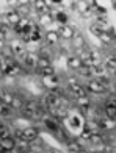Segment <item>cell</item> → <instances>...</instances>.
<instances>
[{
  "mask_svg": "<svg viewBox=\"0 0 116 153\" xmlns=\"http://www.w3.org/2000/svg\"><path fill=\"white\" fill-rule=\"evenodd\" d=\"M39 105H41V103H39L38 100H33V99L25 100L24 106L19 109L20 117H24V119H35V117H36V111H38Z\"/></svg>",
  "mask_w": 116,
  "mask_h": 153,
  "instance_id": "cell-1",
  "label": "cell"
},
{
  "mask_svg": "<svg viewBox=\"0 0 116 153\" xmlns=\"http://www.w3.org/2000/svg\"><path fill=\"white\" fill-rule=\"evenodd\" d=\"M67 91H69L72 94V97H76V99H85V97H88V91L86 88L83 85H80L79 81H76L74 78H69V81H67Z\"/></svg>",
  "mask_w": 116,
  "mask_h": 153,
  "instance_id": "cell-2",
  "label": "cell"
},
{
  "mask_svg": "<svg viewBox=\"0 0 116 153\" xmlns=\"http://www.w3.org/2000/svg\"><path fill=\"white\" fill-rule=\"evenodd\" d=\"M80 56V59H82V62H83L85 66H90V67H93V66H97V64H100V53L99 52H94V50H85L83 52V55H79Z\"/></svg>",
  "mask_w": 116,
  "mask_h": 153,
  "instance_id": "cell-3",
  "label": "cell"
},
{
  "mask_svg": "<svg viewBox=\"0 0 116 153\" xmlns=\"http://www.w3.org/2000/svg\"><path fill=\"white\" fill-rule=\"evenodd\" d=\"M41 105L44 106L46 111L52 113L53 109H57L58 106H61V99H60V97H57V95H53V94H50V92H47V94L43 97Z\"/></svg>",
  "mask_w": 116,
  "mask_h": 153,
  "instance_id": "cell-4",
  "label": "cell"
},
{
  "mask_svg": "<svg viewBox=\"0 0 116 153\" xmlns=\"http://www.w3.org/2000/svg\"><path fill=\"white\" fill-rule=\"evenodd\" d=\"M22 66L28 71H36L38 67V55L33 52H25L22 55Z\"/></svg>",
  "mask_w": 116,
  "mask_h": 153,
  "instance_id": "cell-5",
  "label": "cell"
},
{
  "mask_svg": "<svg viewBox=\"0 0 116 153\" xmlns=\"http://www.w3.org/2000/svg\"><path fill=\"white\" fill-rule=\"evenodd\" d=\"M43 123L46 125L47 130L53 131V133H58V131L61 130V125H60L58 119H57V117H53V116H50V114H46L43 117Z\"/></svg>",
  "mask_w": 116,
  "mask_h": 153,
  "instance_id": "cell-6",
  "label": "cell"
},
{
  "mask_svg": "<svg viewBox=\"0 0 116 153\" xmlns=\"http://www.w3.org/2000/svg\"><path fill=\"white\" fill-rule=\"evenodd\" d=\"M39 136V128L38 127H27L22 130V139L27 142H33Z\"/></svg>",
  "mask_w": 116,
  "mask_h": 153,
  "instance_id": "cell-7",
  "label": "cell"
},
{
  "mask_svg": "<svg viewBox=\"0 0 116 153\" xmlns=\"http://www.w3.org/2000/svg\"><path fill=\"white\" fill-rule=\"evenodd\" d=\"M8 45L11 48L13 55H16V56H22L25 53V42L22 39H14V41H11Z\"/></svg>",
  "mask_w": 116,
  "mask_h": 153,
  "instance_id": "cell-8",
  "label": "cell"
},
{
  "mask_svg": "<svg viewBox=\"0 0 116 153\" xmlns=\"http://www.w3.org/2000/svg\"><path fill=\"white\" fill-rule=\"evenodd\" d=\"M85 88H86L88 92H93V94H105V92H107V88L102 86L96 78L88 81V85H86Z\"/></svg>",
  "mask_w": 116,
  "mask_h": 153,
  "instance_id": "cell-9",
  "label": "cell"
},
{
  "mask_svg": "<svg viewBox=\"0 0 116 153\" xmlns=\"http://www.w3.org/2000/svg\"><path fill=\"white\" fill-rule=\"evenodd\" d=\"M58 34L60 38H63L64 41H69V39H74L76 36V33H74V28L71 25H61L58 28Z\"/></svg>",
  "mask_w": 116,
  "mask_h": 153,
  "instance_id": "cell-10",
  "label": "cell"
},
{
  "mask_svg": "<svg viewBox=\"0 0 116 153\" xmlns=\"http://www.w3.org/2000/svg\"><path fill=\"white\" fill-rule=\"evenodd\" d=\"M82 66H83V62H82L79 55H69V56H67V67L69 69H72V71H79Z\"/></svg>",
  "mask_w": 116,
  "mask_h": 153,
  "instance_id": "cell-11",
  "label": "cell"
},
{
  "mask_svg": "<svg viewBox=\"0 0 116 153\" xmlns=\"http://www.w3.org/2000/svg\"><path fill=\"white\" fill-rule=\"evenodd\" d=\"M5 17H6V22H8V25H13V28H14V27H16V25L20 22V19H22V16H20L16 10L8 11Z\"/></svg>",
  "mask_w": 116,
  "mask_h": 153,
  "instance_id": "cell-12",
  "label": "cell"
},
{
  "mask_svg": "<svg viewBox=\"0 0 116 153\" xmlns=\"http://www.w3.org/2000/svg\"><path fill=\"white\" fill-rule=\"evenodd\" d=\"M13 99H14V94L8 89H0V102L6 106H11L13 103Z\"/></svg>",
  "mask_w": 116,
  "mask_h": 153,
  "instance_id": "cell-13",
  "label": "cell"
},
{
  "mask_svg": "<svg viewBox=\"0 0 116 153\" xmlns=\"http://www.w3.org/2000/svg\"><path fill=\"white\" fill-rule=\"evenodd\" d=\"M44 39H46L47 45H55L58 41H60V34L55 30H49V31L44 34Z\"/></svg>",
  "mask_w": 116,
  "mask_h": 153,
  "instance_id": "cell-14",
  "label": "cell"
},
{
  "mask_svg": "<svg viewBox=\"0 0 116 153\" xmlns=\"http://www.w3.org/2000/svg\"><path fill=\"white\" fill-rule=\"evenodd\" d=\"M66 149L69 153H79L83 150V145H82L79 141H76V139H71V141L66 142Z\"/></svg>",
  "mask_w": 116,
  "mask_h": 153,
  "instance_id": "cell-15",
  "label": "cell"
},
{
  "mask_svg": "<svg viewBox=\"0 0 116 153\" xmlns=\"http://www.w3.org/2000/svg\"><path fill=\"white\" fill-rule=\"evenodd\" d=\"M52 22H53V16L50 14V13H43V14L39 16L38 25H39V27H49Z\"/></svg>",
  "mask_w": 116,
  "mask_h": 153,
  "instance_id": "cell-16",
  "label": "cell"
},
{
  "mask_svg": "<svg viewBox=\"0 0 116 153\" xmlns=\"http://www.w3.org/2000/svg\"><path fill=\"white\" fill-rule=\"evenodd\" d=\"M17 153H25L30 150V142L24 141V139H19V141H16V149H14Z\"/></svg>",
  "mask_w": 116,
  "mask_h": 153,
  "instance_id": "cell-17",
  "label": "cell"
},
{
  "mask_svg": "<svg viewBox=\"0 0 116 153\" xmlns=\"http://www.w3.org/2000/svg\"><path fill=\"white\" fill-rule=\"evenodd\" d=\"M44 83H46V86L49 88V91H50V89H53V88H57V86H60V80H58L57 75H52V76L44 78Z\"/></svg>",
  "mask_w": 116,
  "mask_h": 153,
  "instance_id": "cell-18",
  "label": "cell"
},
{
  "mask_svg": "<svg viewBox=\"0 0 116 153\" xmlns=\"http://www.w3.org/2000/svg\"><path fill=\"white\" fill-rule=\"evenodd\" d=\"M43 39V33H41V27L39 25H35L31 34H30V42H39Z\"/></svg>",
  "mask_w": 116,
  "mask_h": 153,
  "instance_id": "cell-19",
  "label": "cell"
},
{
  "mask_svg": "<svg viewBox=\"0 0 116 153\" xmlns=\"http://www.w3.org/2000/svg\"><path fill=\"white\" fill-rule=\"evenodd\" d=\"M72 45H74L76 50H83V48H85V39H83V36H82V34H76V36H74V41H72Z\"/></svg>",
  "mask_w": 116,
  "mask_h": 153,
  "instance_id": "cell-20",
  "label": "cell"
},
{
  "mask_svg": "<svg viewBox=\"0 0 116 153\" xmlns=\"http://www.w3.org/2000/svg\"><path fill=\"white\" fill-rule=\"evenodd\" d=\"M99 125H100V130H105V131H110L113 130L115 127V122L107 119V117H102V119H99Z\"/></svg>",
  "mask_w": 116,
  "mask_h": 153,
  "instance_id": "cell-21",
  "label": "cell"
},
{
  "mask_svg": "<svg viewBox=\"0 0 116 153\" xmlns=\"http://www.w3.org/2000/svg\"><path fill=\"white\" fill-rule=\"evenodd\" d=\"M104 111H105V117L110 120H116V106H112V105H105L104 106Z\"/></svg>",
  "mask_w": 116,
  "mask_h": 153,
  "instance_id": "cell-22",
  "label": "cell"
},
{
  "mask_svg": "<svg viewBox=\"0 0 116 153\" xmlns=\"http://www.w3.org/2000/svg\"><path fill=\"white\" fill-rule=\"evenodd\" d=\"M53 19H55L57 22L60 24V27H61V25H67V20H69V16H67L64 11H58Z\"/></svg>",
  "mask_w": 116,
  "mask_h": 153,
  "instance_id": "cell-23",
  "label": "cell"
},
{
  "mask_svg": "<svg viewBox=\"0 0 116 153\" xmlns=\"http://www.w3.org/2000/svg\"><path fill=\"white\" fill-rule=\"evenodd\" d=\"M33 8H35L36 11H39L41 14L43 13H47V5H46V0H35V2H31Z\"/></svg>",
  "mask_w": 116,
  "mask_h": 153,
  "instance_id": "cell-24",
  "label": "cell"
},
{
  "mask_svg": "<svg viewBox=\"0 0 116 153\" xmlns=\"http://www.w3.org/2000/svg\"><path fill=\"white\" fill-rule=\"evenodd\" d=\"M49 66H52L50 58H47V56H38V67H36V71L46 69V67H49Z\"/></svg>",
  "mask_w": 116,
  "mask_h": 153,
  "instance_id": "cell-25",
  "label": "cell"
},
{
  "mask_svg": "<svg viewBox=\"0 0 116 153\" xmlns=\"http://www.w3.org/2000/svg\"><path fill=\"white\" fill-rule=\"evenodd\" d=\"M104 67L105 71H116V56H108L104 62Z\"/></svg>",
  "mask_w": 116,
  "mask_h": 153,
  "instance_id": "cell-26",
  "label": "cell"
},
{
  "mask_svg": "<svg viewBox=\"0 0 116 153\" xmlns=\"http://www.w3.org/2000/svg\"><path fill=\"white\" fill-rule=\"evenodd\" d=\"M85 127H88V128H90V130L93 131V133H99V131H100V125H99V120H97V119H91V120H88Z\"/></svg>",
  "mask_w": 116,
  "mask_h": 153,
  "instance_id": "cell-27",
  "label": "cell"
},
{
  "mask_svg": "<svg viewBox=\"0 0 116 153\" xmlns=\"http://www.w3.org/2000/svg\"><path fill=\"white\" fill-rule=\"evenodd\" d=\"M24 103H25V100L24 99H20V97L19 95H14V99H13V103H11V109H20V108H22L24 106Z\"/></svg>",
  "mask_w": 116,
  "mask_h": 153,
  "instance_id": "cell-28",
  "label": "cell"
},
{
  "mask_svg": "<svg viewBox=\"0 0 116 153\" xmlns=\"http://www.w3.org/2000/svg\"><path fill=\"white\" fill-rule=\"evenodd\" d=\"M77 105H79V108L83 111V113H86V111L91 108V102L88 100V97H85V99H79V103H77Z\"/></svg>",
  "mask_w": 116,
  "mask_h": 153,
  "instance_id": "cell-29",
  "label": "cell"
},
{
  "mask_svg": "<svg viewBox=\"0 0 116 153\" xmlns=\"http://www.w3.org/2000/svg\"><path fill=\"white\" fill-rule=\"evenodd\" d=\"M13 136L11 130L8 128V125L6 123H0V139H5V137H10Z\"/></svg>",
  "mask_w": 116,
  "mask_h": 153,
  "instance_id": "cell-30",
  "label": "cell"
},
{
  "mask_svg": "<svg viewBox=\"0 0 116 153\" xmlns=\"http://www.w3.org/2000/svg\"><path fill=\"white\" fill-rule=\"evenodd\" d=\"M91 74L96 76H100V75H105V67H104V64H97V66H93L91 67Z\"/></svg>",
  "mask_w": 116,
  "mask_h": 153,
  "instance_id": "cell-31",
  "label": "cell"
},
{
  "mask_svg": "<svg viewBox=\"0 0 116 153\" xmlns=\"http://www.w3.org/2000/svg\"><path fill=\"white\" fill-rule=\"evenodd\" d=\"M10 34V25L8 24H0V41H5Z\"/></svg>",
  "mask_w": 116,
  "mask_h": 153,
  "instance_id": "cell-32",
  "label": "cell"
},
{
  "mask_svg": "<svg viewBox=\"0 0 116 153\" xmlns=\"http://www.w3.org/2000/svg\"><path fill=\"white\" fill-rule=\"evenodd\" d=\"M16 11H17V13H19V14L22 16V17H30V5H28V3L20 5Z\"/></svg>",
  "mask_w": 116,
  "mask_h": 153,
  "instance_id": "cell-33",
  "label": "cell"
},
{
  "mask_svg": "<svg viewBox=\"0 0 116 153\" xmlns=\"http://www.w3.org/2000/svg\"><path fill=\"white\" fill-rule=\"evenodd\" d=\"M91 144H102L104 142V136H102L100 133H91L90 139H88Z\"/></svg>",
  "mask_w": 116,
  "mask_h": 153,
  "instance_id": "cell-34",
  "label": "cell"
},
{
  "mask_svg": "<svg viewBox=\"0 0 116 153\" xmlns=\"http://www.w3.org/2000/svg\"><path fill=\"white\" fill-rule=\"evenodd\" d=\"M38 72L43 75L44 78H47V76L55 75V69H53V66H49V67H46V69H41V71H38Z\"/></svg>",
  "mask_w": 116,
  "mask_h": 153,
  "instance_id": "cell-35",
  "label": "cell"
},
{
  "mask_svg": "<svg viewBox=\"0 0 116 153\" xmlns=\"http://www.w3.org/2000/svg\"><path fill=\"white\" fill-rule=\"evenodd\" d=\"M99 83H100V85L102 86H104V88H110V78H108V76L107 75H100V76H97V78H96Z\"/></svg>",
  "mask_w": 116,
  "mask_h": 153,
  "instance_id": "cell-36",
  "label": "cell"
},
{
  "mask_svg": "<svg viewBox=\"0 0 116 153\" xmlns=\"http://www.w3.org/2000/svg\"><path fill=\"white\" fill-rule=\"evenodd\" d=\"M90 30H91V33L94 34V36H97V38H100V34L105 31V30H102V28H100V27H99L97 24H93V25L90 27Z\"/></svg>",
  "mask_w": 116,
  "mask_h": 153,
  "instance_id": "cell-37",
  "label": "cell"
},
{
  "mask_svg": "<svg viewBox=\"0 0 116 153\" xmlns=\"http://www.w3.org/2000/svg\"><path fill=\"white\" fill-rule=\"evenodd\" d=\"M79 72H80V75H83V76H93V74H91V67L90 66H82L80 69H79Z\"/></svg>",
  "mask_w": 116,
  "mask_h": 153,
  "instance_id": "cell-38",
  "label": "cell"
},
{
  "mask_svg": "<svg viewBox=\"0 0 116 153\" xmlns=\"http://www.w3.org/2000/svg\"><path fill=\"white\" fill-rule=\"evenodd\" d=\"M91 133H93V131H91L90 128H88V127H83V128H82L80 139H86V141H88V139H90V136H91Z\"/></svg>",
  "mask_w": 116,
  "mask_h": 153,
  "instance_id": "cell-39",
  "label": "cell"
},
{
  "mask_svg": "<svg viewBox=\"0 0 116 153\" xmlns=\"http://www.w3.org/2000/svg\"><path fill=\"white\" fill-rule=\"evenodd\" d=\"M99 39H100V41H102V42H104V44H110L112 41H113V38H112V36H110V34H108L107 31H104V33H102Z\"/></svg>",
  "mask_w": 116,
  "mask_h": 153,
  "instance_id": "cell-40",
  "label": "cell"
},
{
  "mask_svg": "<svg viewBox=\"0 0 116 153\" xmlns=\"http://www.w3.org/2000/svg\"><path fill=\"white\" fill-rule=\"evenodd\" d=\"M105 105H112V106H116V97L115 95H110L108 99L105 100Z\"/></svg>",
  "mask_w": 116,
  "mask_h": 153,
  "instance_id": "cell-41",
  "label": "cell"
},
{
  "mask_svg": "<svg viewBox=\"0 0 116 153\" xmlns=\"http://www.w3.org/2000/svg\"><path fill=\"white\" fill-rule=\"evenodd\" d=\"M5 108H6V105H3V103L0 102V116L3 114V111H5Z\"/></svg>",
  "mask_w": 116,
  "mask_h": 153,
  "instance_id": "cell-42",
  "label": "cell"
},
{
  "mask_svg": "<svg viewBox=\"0 0 116 153\" xmlns=\"http://www.w3.org/2000/svg\"><path fill=\"white\" fill-rule=\"evenodd\" d=\"M108 153H116V147H112V149H108Z\"/></svg>",
  "mask_w": 116,
  "mask_h": 153,
  "instance_id": "cell-43",
  "label": "cell"
},
{
  "mask_svg": "<svg viewBox=\"0 0 116 153\" xmlns=\"http://www.w3.org/2000/svg\"><path fill=\"white\" fill-rule=\"evenodd\" d=\"M3 47H5V41H0V50H2Z\"/></svg>",
  "mask_w": 116,
  "mask_h": 153,
  "instance_id": "cell-44",
  "label": "cell"
},
{
  "mask_svg": "<svg viewBox=\"0 0 116 153\" xmlns=\"http://www.w3.org/2000/svg\"><path fill=\"white\" fill-rule=\"evenodd\" d=\"M91 153H104V152H100V150H94V152H91Z\"/></svg>",
  "mask_w": 116,
  "mask_h": 153,
  "instance_id": "cell-45",
  "label": "cell"
},
{
  "mask_svg": "<svg viewBox=\"0 0 116 153\" xmlns=\"http://www.w3.org/2000/svg\"><path fill=\"white\" fill-rule=\"evenodd\" d=\"M50 153H61V152H58V150H52Z\"/></svg>",
  "mask_w": 116,
  "mask_h": 153,
  "instance_id": "cell-46",
  "label": "cell"
},
{
  "mask_svg": "<svg viewBox=\"0 0 116 153\" xmlns=\"http://www.w3.org/2000/svg\"><path fill=\"white\" fill-rule=\"evenodd\" d=\"M79 153H88V152H86V150L83 149V150H82V152H79Z\"/></svg>",
  "mask_w": 116,
  "mask_h": 153,
  "instance_id": "cell-47",
  "label": "cell"
},
{
  "mask_svg": "<svg viewBox=\"0 0 116 153\" xmlns=\"http://www.w3.org/2000/svg\"><path fill=\"white\" fill-rule=\"evenodd\" d=\"M113 131H116V123H115V127H113Z\"/></svg>",
  "mask_w": 116,
  "mask_h": 153,
  "instance_id": "cell-48",
  "label": "cell"
},
{
  "mask_svg": "<svg viewBox=\"0 0 116 153\" xmlns=\"http://www.w3.org/2000/svg\"><path fill=\"white\" fill-rule=\"evenodd\" d=\"M115 78H116V71H115Z\"/></svg>",
  "mask_w": 116,
  "mask_h": 153,
  "instance_id": "cell-49",
  "label": "cell"
}]
</instances>
